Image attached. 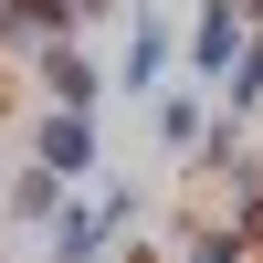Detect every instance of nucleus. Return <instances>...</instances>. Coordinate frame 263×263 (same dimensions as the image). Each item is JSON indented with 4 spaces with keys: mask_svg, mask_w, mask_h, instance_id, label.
<instances>
[{
    "mask_svg": "<svg viewBox=\"0 0 263 263\" xmlns=\"http://www.w3.org/2000/svg\"><path fill=\"white\" fill-rule=\"evenodd\" d=\"M137 221H147V200L126 179H84V190H63V211L42 221V263H95V253H116Z\"/></svg>",
    "mask_w": 263,
    "mask_h": 263,
    "instance_id": "obj_1",
    "label": "nucleus"
},
{
    "mask_svg": "<svg viewBox=\"0 0 263 263\" xmlns=\"http://www.w3.org/2000/svg\"><path fill=\"white\" fill-rule=\"evenodd\" d=\"M21 74L42 84V105H53V116H95V105H105V63L84 53L74 32H63V42H42V53L21 63Z\"/></svg>",
    "mask_w": 263,
    "mask_h": 263,
    "instance_id": "obj_2",
    "label": "nucleus"
},
{
    "mask_svg": "<svg viewBox=\"0 0 263 263\" xmlns=\"http://www.w3.org/2000/svg\"><path fill=\"white\" fill-rule=\"evenodd\" d=\"M242 32H253V21H242V0H200V11H190V32H179V63H190V84H200V95L232 74Z\"/></svg>",
    "mask_w": 263,
    "mask_h": 263,
    "instance_id": "obj_3",
    "label": "nucleus"
},
{
    "mask_svg": "<svg viewBox=\"0 0 263 263\" xmlns=\"http://www.w3.org/2000/svg\"><path fill=\"white\" fill-rule=\"evenodd\" d=\"M95 158H105V147H95V116H53V105L32 116V168H53L63 190L95 179Z\"/></svg>",
    "mask_w": 263,
    "mask_h": 263,
    "instance_id": "obj_4",
    "label": "nucleus"
},
{
    "mask_svg": "<svg viewBox=\"0 0 263 263\" xmlns=\"http://www.w3.org/2000/svg\"><path fill=\"white\" fill-rule=\"evenodd\" d=\"M168 53H179V32H168L158 11H126V53H116V74H105V95H116V84H126V95H158V84H168Z\"/></svg>",
    "mask_w": 263,
    "mask_h": 263,
    "instance_id": "obj_5",
    "label": "nucleus"
},
{
    "mask_svg": "<svg viewBox=\"0 0 263 263\" xmlns=\"http://www.w3.org/2000/svg\"><path fill=\"white\" fill-rule=\"evenodd\" d=\"M63 32H74L63 0H0V53H11V63H32L42 42H63Z\"/></svg>",
    "mask_w": 263,
    "mask_h": 263,
    "instance_id": "obj_6",
    "label": "nucleus"
},
{
    "mask_svg": "<svg viewBox=\"0 0 263 263\" xmlns=\"http://www.w3.org/2000/svg\"><path fill=\"white\" fill-rule=\"evenodd\" d=\"M147 126H158L168 158H190V147H200V126H211V95H200V84H158V95H147Z\"/></svg>",
    "mask_w": 263,
    "mask_h": 263,
    "instance_id": "obj_7",
    "label": "nucleus"
},
{
    "mask_svg": "<svg viewBox=\"0 0 263 263\" xmlns=\"http://www.w3.org/2000/svg\"><path fill=\"white\" fill-rule=\"evenodd\" d=\"M221 116H232V126L263 116V32H242V53H232V74H221Z\"/></svg>",
    "mask_w": 263,
    "mask_h": 263,
    "instance_id": "obj_8",
    "label": "nucleus"
},
{
    "mask_svg": "<svg viewBox=\"0 0 263 263\" xmlns=\"http://www.w3.org/2000/svg\"><path fill=\"white\" fill-rule=\"evenodd\" d=\"M53 211H63V179L21 158V168H11V221H53Z\"/></svg>",
    "mask_w": 263,
    "mask_h": 263,
    "instance_id": "obj_9",
    "label": "nucleus"
},
{
    "mask_svg": "<svg viewBox=\"0 0 263 263\" xmlns=\"http://www.w3.org/2000/svg\"><path fill=\"white\" fill-rule=\"evenodd\" d=\"M179 263H253V242H242L232 221H190V232H179Z\"/></svg>",
    "mask_w": 263,
    "mask_h": 263,
    "instance_id": "obj_10",
    "label": "nucleus"
},
{
    "mask_svg": "<svg viewBox=\"0 0 263 263\" xmlns=\"http://www.w3.org/2000/svg\"><path fill=\"white\" fill-rule=\"evenodd\" d=\"M63 11H74V32H84V21H116L126 0H63Z\"/></svg>",
    "mask_w": 263,
    "mask_h": 263,
    "instance_id": "obj_11",
    "label": "nucleus"
},
{
    "mask_svg": "<svg viewBox=\"0 0 263 263\" xmlns=\"http://www.w3.org/2000/svg\"><path fill=\"white\" fill-rule=\"evenodd\" d=\"M242 21H253V32H263V0H242Z\"/></svg>",
    "mask_w": 263,
    "mask_h": 263,
    "instance_id": "obj_12",
    "label": "nucleus"
}]
</instances>
